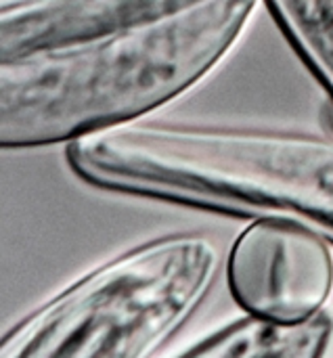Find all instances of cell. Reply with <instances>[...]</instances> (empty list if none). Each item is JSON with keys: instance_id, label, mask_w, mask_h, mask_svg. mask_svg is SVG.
I'll return each mask as SVG.
<instances>
[{"instance_id": "2", "label": "cell", "mask_w": 333, "mask_h": 358, "mask_svg": "<svg viewBox=\"0 0 333 358\" xmlns=\"http://www.w3.org/2000/svg\"><path fill=\"white\" fill-rule=\"evenodd\" d=\"M220 264L201 233L143 241L23 317L0 358H155L201 310Z\"/></svg>"}, {"instance_id": "1", "label": "cell", "mask_w": 333, "mask_h": 358, "mask_svg": "<svg viewBox=\"0 0 333 358\" xmlns=\"http://www.w3.org/2000/svg\"><path fill=\"white\" fill-rule=\"evenodd\" d=\"M262 0H0V147L151 120L243 38Z\"/></svg>"}, {"instance_id": "4", "label": "cell", "mask_w": 333, "mask_h": 358, "mask_svg": "<svg viewBox=\"0 0 333 358\" xmlns=\"http://www.w3.org/2000/svg\"><path fill=\"white\" fill-rule=\"evenodd\" d=\"M332 340L330 313L292 327L243 315L199 338L172 358H323Z\"/></svg>"}, {"instance_id": "3", "label": "cell", "mask_w": 333, "mask_h": 358, "mask_svg": "<svg viewBox=\"0 0 333 358\" xmlns=\"http://www.w3.org/2000/svg\"><path fill=\"white\" fill-rule=\"evenodd\" d=\"M227 285L243 310L273 325H302L327 313L332 245L285 218H254L227 256Z\"/></svg>"}]
</instances>
